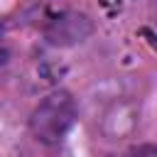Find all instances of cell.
I'll return each instance as SVG.
<instances>
[{"label": "cell", "instance_id": "cell-1", "mask_svg": "<svg viewBox=\"0 0 157 157\" xmlns=\"http://www.w3.org/2000/svg\"><path fill=\"white\" fill-rule=\"evenodd\" d=\"M76 123V101L69 91H54L29 115V130L42 145H59Z\"/></svg>", "mask_w": 157, "mask_h": 157}, {"label": "cell", "instance_id": "cell-2", "mask_svg": "<svg viewBox=\"0 0 157 157\" xmlns=\"http://www.w3.org/2000/svg\"><path fill=\"white\" fill-rule=\"evenodd\" d=\"M91 34H93V20L88 15L74 12V10L54 15L44 27V37L54 47H76V44L86 42Z\"/></svg>", "mask_w": 157, "mask_h": 157}, {"label": "cell", "instance_id": "cell-3", "mask_svg": "<svg viewBox=\"0 0 157 157\" xmlns=\"http://www.w3.org/2000/svg\"><path fill=\"white\" fill-rule=\"evenodd\" d=\"M137 125H140V105L130 98H118L103 110L98 128L105 140H125L132 137Z\"/></svg>", "mask_w": 157, "mask_h": 157}, {"label": "cell", "instance_id": "cell-4", "mask_svg": "<svg viewBox=\"0 0 157 157\" xmlns=\"http://www.w3.org/2000/svg\"><path fill=\"white\" fill-rule=\"evenodd\" d=\"M130 157H157V145H140Z\"/></svg>", "mask_w": 157, "mask_h": 157}]
</instances>
